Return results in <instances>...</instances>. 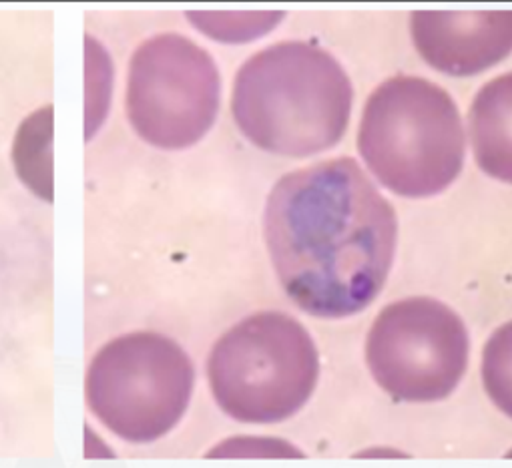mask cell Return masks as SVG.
Returning <instances> with one entry per match:
<instances>
[{
  "instance_id": "8fae6325",
  "label": "cell",
  "mask_w": 512,
  "mask_h": 468,
  "mask_svg": "<svg viewBox=\"0 0 512 468\" xmlns=\"http://www.w3.org/2000/svg\"><path fill=\"white\" fill-rule=\"evenodd\" d=\"M482 382L492 402L512 418V322L488 338L482 352Z\"/></svg>"
},
{
  "instance_id": "30bf717a",
  "label": "cell",
  "mask_w": 512,
  "mask_h": 468,
  "mask_svg": "<svg viewBox=\"0 0 512 468\" xmlns=\"http://www.w3.org/2000/svg\"><path fill=\"white\" fill-rule=\"evenodd\" d=\"M13 161L21 181L53 203V107L29 115L17 131Z\"/></svg>"
},
{
  "instance_id": "52a82bcc",
  "label": "cell",
  "mask_w": 512,
  "mask_h": 468,
  "mask_svg": "<svg viewBox=\"0 0 512 468\" xmlns=\"http://www.w3.org/2000/svg\"><path fill=\"white\" fill-rule=\"evenodd\" d=\"M470 340L460 316L432 298L388 304L366 340L374 380L396 400L436 402L462 380Z\"/></svg>"
},
{
  "instance_id": "7a4b0ae2",
  "label": "cell",
  "mask_w": 512,
  "mask_h": 468,
  "mask_svg": "<svg viewBox=\"0 0 512 468\" xmlns=\"http://www.w3.org/2000/svg\"><path fill=\"white\" fill-rule=\"evenodd\" d=\"M354 91L344 67L304 41L272 45L237 71L231 113L260 149L310 157L332 149L348 129Z\"/></svg>"
},
{
  "instance_id": "9c48e42d",
  "label": "cell",
  "mask_w": 512,
  "mask_h": 468,
  "mask_svg": "<svg viewBox=\"0 0 512 468\" xmlns=\"http://www.w3.org/2000/svg\"><path fill=\"white\" fill-rule=\"evenodd\" d=\"M468 121L478 167L498 181L512 183V73L478 91Z\"/></svg>"
},
{
  "instance_id": "4fadbf2b",
  "label": "cell",
  "mask_w": 512,
  "mask_h": 468,
  "mask_svg": "<svg viewBox=\"0 0 512 468\" xmlns=\"http://www.w3.org/2000/svg\"><path fill=\"white\" fill-rule=\"evenodd\" d=\"M207 456L215 458V456H241V458H276V456H286V458H294V456H304V452H300L298 448H294L290 442L286 440H278V438H258V436H237L231 440L221 442L219 446H215Z\"/></svg>"
},
{
  "instance_id": "6da1fadb",
  "label": "cell",
  "mask_w": 512,
  "mask_h": 468,
  "mask_svg": "<svg viewBox=\"0 0 512 468\" xmlns=\"http://www.w3.org/2000/svg\"><path fill=\"white\" fill-rule=\"evenodd\" d=\"M266 244L290 300L322 320L350 318L382 292L398 221L358 161H320L282 177L266 203Z\"/></svg>"
},
{
  "instance_id": "7c38bea8",
  "label": "cell",
  "mask_w": 512,
  "mask_h": 468,
  "mask_svg": "<svg viewBox=\"0 0 512 468\" xmlns=\"http://www.w3.org/2000/svg\"><path fill=\"white\" fill-rule=\"evenodd\" d=\"M187 19L211 39L245 43L270 33L284 13H187Z\"/></svg>"
},
{
  "instance_id": "5b68a950",
  "label": "cell",
  "mask_w": 512,
  "mask_h": 468,
  "mask_svg": "<svg viewBox=\"0 0 512 468\" xmlns=\"http://www.w3.org/2000/svg\"><path fill=\"white\" fill-rule=\"evenodd\" d=\"M195 384L185 350L167 336L133 332L109 342L87 372V404L119 438L149 444L183 418Z\"/></svg>"
},
{
  "instance_id": "3957f363",
  "label": "cell",
  "mask_w": 512,
  "mask_h": 468,
  "mask_svg": "<svg viewBox=\"0 0 512 468\" xmlns=\"http://www.w3.org/2000/svg\"><path fill=\"white\" fill-rule=\"evenodd\" d=\"M358 151L390 191L414 199L438 195L464 165L458 107L432 81L392 77L366 101Z\"/></svg>"
},
{
  "instance_id": "8992f818",
  "label": "cell",
  "mask_w": 512,
  "mask_h": 468,
  "mask_svg": "<svg viewBox=\"0 0 512 468\" xmlns=\"http://www.w3.org/2000/svg\"><path fill=\"white\" fill-rule=\"evenodd\" d=\"M219 91V71L205 49L177 33L157 35L131 59L127 117L147 143L185 149L213 127Z\"/></svg>"
},
{
  "instance_id": "277c9868",
  "label": "cell",
  "mask_w": 512,
  "mask_h": 468,
  "mask_svg": "<svg viewBox=\"0 0 512 468\" xmlns=\"http://www.w3.org/2000/svg\"><path fill=\"white\" fill-rule=\"evenodd\" d=\"M320 358L310 332L282 312L241 320L213 346L207 378L219 408L247 424L294 416L312 396Z\"/></svg>"
},
{
  "instance_id": "ba28073f",
  "label": "cell",
  "mask_w": 512,
  "mask_h": 468,
  "mask_svg": "<svg viewBox=\"0 0 512 468\" xmlns=\"http://www.w3.org/2000/svg\"><path fill=\"white\" fill-rule=\"evenodd\" d=\"M410 31L420 57L450 77L478 75L512 53V11L412 13Z\"/></svg>"
}]
</instances>
